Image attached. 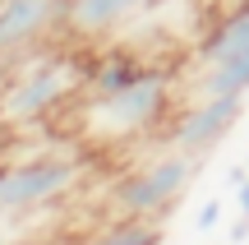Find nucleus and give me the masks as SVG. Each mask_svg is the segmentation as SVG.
Returning <instances> with one entry per match:
<instances>
[{
    "label": "nucleus",
    "mask_w": 249,
    "mask_h": 245,
    "mask_svg": "<svg viewBox=\"0 0 249 245\" xmlns=\"http://www.w3.org/2000/svg\"><path fill=\"white\" fill-rule=\"evenodd\" d=\"M245 236H249V213H240V222H235V227L226 231V241H231V245H240Z\"/></svg>",
    "instance_id": "nucleus-14"
},
{
    "label": "nucleus",
    "mask_w": 249,
    "mask_h": 245,
    "mask_svg": "<svg viewBox=\"0 0 249 245\" xmlns=\"http://www.w3.org/2000/svg\"><path fill=\"white\" fill-rule=\"evenodd\" d=\"M198 167H203V157L194 153H180V148H171V153L152 157L143 171L124 176L116 185V194H111V208L120 213V218H148V222H161V213L176 208V199L194 185Z\"/></svg>",
    "instance_id": "nucleus-3"
},
{
    "label": "nucleus",
    "mask_w": 249,
    "mask_h": 245,
    "mask_svg": "<svg viewBox=\"0 0 249 245\" xmlns=\"http://www.w3.org/2000/svg\"><path fill=\"white\" fill-rule=\"evenodd\" d=\"M0 222H5V213H0Z\"/></svg>",
    "instance_id": "nucleus-17"
},
{
    "label": "nucleus",
    "mask_w": 249,
    "mask_h": 245,
    "mask_svg": "<svg viewBox=\"0 0 249 245\" xmlns=\"http://www.w3.org/2000/svg\"><path fill=\"white\" fill-rule=\"evenodd\" d=\"M79 245H161V222H148V218H124V222H116V227H107L102 236L79 241Z\"/></svg>",
    "instance_id": "nucleus-11"
},
{
    "label": "nucleus",
    "mask_w": 249,
    "mask_h": 245,
    "mask_svg": "<svg viewBox=\"0 0 249 245\" xmlns=\"http://www.w3.org/2000/svg\"><path fill=\"white\" fill-rule=\"evenodd\" d=\"M245 181H249V162H235L231 176H226V190H235V185H245Z\"/></svg>",
    "instance_id": "nucleus-13"
},
{
    "label": "nucleus",
    "mask_w": 249,
    "mask_h": 245,
    "mask_svg": "<svg viewBox=\"0 0 249 245\" xmlns=\"http://www.w3.org/2000/svg\"><path fill=\"white\" fill-rule=\"evenodd\" d=\"M240 116H245V97H198L176 116V125H171V134H166V148L208 157L235 130Z\"/></svg>",
    "instance_id": "nucleus-5"
},
{
    "label": "nucleus",
    "mask_w": 249,
    "mask_h": 245,
    "mask_svg": "<svg viewBox=\"0 0 249 245\" xmlns=\"http://www.w3.org/2000/svg\"><path fill=\"white\" fill-rule=\"evenodd\" d=\"M83 88H88V65L79 56L70 51L42 56L28 70H14L9 83L0 88V125H33Z\"/></svg>",
    "instance_id": "nucleus-2"
},
{
    "label": "nucleus",
    "mask_w": 249,
    "mask_h": 245,
    "mask_svg": "<svg viewBox=\"0 0 249 245\" xmlns=\"http://www.w3.org/2000/svg\"><path fill=\"white\" fill-rule=\"evenodd\" d=\"M235 204H240V213H249V181L235 185Z\"/></svg>",
    "instance_id": "nucleus-15"
},
{
    "label": "nucleus",
    "mask_w": 249,
    "mask_h": 245,
    "mask_svg": "<svg viewBox=\"0 0 249 245\" xmlns=\"http://www.w3.org/2000/svg\"><path fill=\"white\" fill-rule=\"evenodd\" d=\"M65 0H0V56H18L46 33H60Z\"/></svg>",
    "instance_id": "nucleus-6"
},
{
    "label": "nucleus",
    "mask_w": 249,
    "mask_h": 245,
    "mask_svg": "<svg viewBox=\"0 0 249 245\" xmlns=\"http://www.w3.org/2000/svg\"><path fill=\"white\" fill-rule=\"evenodd\" d=\"M217 222H222V199H208L203 208H198V218H194V227H198V231H213Z\"/></svg>",
    "instance_id": "nucleus-12"
},
{
    "label": "nucleus",
    "mask_w": 249,
    "mask_h": 245,
    "mask_svg": "<svg viewBox=\"0 0 249 245\" xmlns=\"http://www.w3.org/2000/svg\"><path fill=\"white\" fill-rule=\"evenodd\" d=\"M240 5H249V0H226V9H240Z\"/></svg>",
    "instance_id": "nucleus-16"
},
{
    "label": "nucleus",
    "mask_w": 249,
    "mask_h": 245,
    "mask_svg": "<svg viewBox=\"0 0 249 245\" xmlns=\"http://www.w3.org/2000/svg\"><path fill=\"white\" fill-rule=\"evenodd\" d=\"M148 0H65V19L60 33L79 37V42H92V37H107L124 28Z\"/></svg>",
    "instance_id": "nucleus-7"
},
{
    "label": "nucleus",
    "mask_w": 249,
    "mask_h": 245,
    "mask_svg": "<svg viewBox=\"0 0 249 245\" xmlns=\"http://www.w3.org/2000/svg\"><path fill=\"white\" fill-rule=\"evenodd\" d=\"M198 97H245L249 93V51L198 65Z\"/></svg>",
    "instance_id": "nucleus-8"
},
{
    "label": "nucleus",
    "mask_w": 249,
    "mask_h": 245,
    "mask_svg": "<svg viewBox=\"0 0 249 245\" xmlns=\"http://www.w3.org/2000/svg\"><path fill=\"white\" fill-rule=\"evenodd\" d=\"M240 51H249V5L226 9V14L208 28L203 46H198V65L222 60V56H240Z\"/></svg>",
    "instance_id": "nucleus-9"
},
{
    "label": "nucleus",
    "mask_w": 249,
    "mask_h": 245,
    "mask_svg": "<svg viewBox=\"0 0 249 245\" xmlns=\"http://www.w3.org/2000/svg\"><path fill=\"white\" fill-rule=\"evenodd\" d=\"M166 107H171V74L148 65L134 83L116 93H88L79 102L74 130L83 144H124V139H139L143 130H152Z\"/></svg>",
    "instance_id": "nucleus-1"
},
{
    "label": "nucleus",
    "mask_w": 249,
    "mask_h": 245,
    "mask_svg": "<svg viewBox=\"0 0 249 245\" xmlns=\"http://www.w3.org/2000/svg\"><path fill=\"white\" fill-rule=\"evenodd\" d=\"M79 181H83V162L79 157H33V162L0 167V213L14 218V213L55 204Z\"/></svg>",
    "instance_id": "nucleus-4"
},
{
    "label": "nucleus",
    "mask_w": 249,
    "mask_h": 245,
    "mask_svg": "<svg viewBox=\"0 0 249 245\" xmlns=\"http://www.w3.org/2000/svg\"><path fill=\"white\" fill-rule=\"evenodd\" d=\"M143 70H148V65H139L134 56L116 51V56H107L102 65L88 70V93H116V88H124V83H134Z\"/></svg>",
    "instance_id": "nucleus-10"
}]
</instances>
